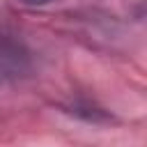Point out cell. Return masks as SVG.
Instances as JSON below:
<instances>
[{
  "label": "cell",
  "instance_id": "1",
  "mask_svg": "<svg viewBox=\"0 0 147 147\" xmlns=\"http://www.w3.org/2000/svg\"><path fill=\"white\" fill-rule=\"evenodd\" d=\"M23 2H28V5H44V2H48V0H23Z\"/></svg>",
  "mask_w": 147,
  "mask_h": 147
}]
</instances>
